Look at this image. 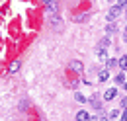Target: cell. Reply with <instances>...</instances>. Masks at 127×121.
<instances>
[{
	"instance_id": "obj_2",
	"label": "cell",
	"mask_w": 127,
	"mask_h": 121,
	"mask_svg": "<svg viewBox=\"0 0 127 121\" xmlns=\"http://www.w3.org/2000/svg\"><path fill=\"white\" fill-rule=\"evenodd\" d=\"M113 98H117V88H108V90L104 92V100H113Z\"/></svg>"
},
{
	"instance_id": "obj_22",
	"label": "cell",
	"mask_w": 127,
	"mask_h": 121,
	"mask_svg": "<svg viewBox=\"0 0 127 121\" xmlns=\"http://www.w3.org/2000/svg\"><path fill=\"white\" fill-rule=\"evenodd\" d=\"M98 119H100V117H90V121H98Z\"/></svg>"
},
{
	"instance_id": "obj_4",
	"label": "cell",
	"mask_w": 127,
	"mask_h": 121,
	"mask_svg": "<svg viewBox=\"0 0 127 121\" xmlns=\"http://www.w3.org/2000/svg\"><path fill=\"white\" fill-rule=\"evenodd\" d=\"M76 121H90V115H88V111H78L76 113Z\"/></svg>"
},
{
	"instance_id": "obj_1",
	"label": "cell",
	"mask_w": 127,
	"mask_h": 121,
	"mask_svg": "<svg viewBox=\"0 0 127 121\" xmlns=\"http://www.w3.org/2000/svg\"><path fill=\"white\" fill-rule=\"evenodd\" d=\"M119 14H121V8L115 4V6H111L110 12H108V20H110V22H113V20H115V18H117Z\"/></svg>"
},
{
	"instance_id": "obj_11",
	"label": "cell",
	"mask_w": 127,
	"mask_h": 121,
	"mask_svg": "<svg viewBox=\"0 0 127 121\" xmlns=\"http://www.w3.org/2000/svg\"><path fill=\"white\" fill-rule=\"evenodd\" d=\"M74 100H76V102H80V104H86V102H88V98H86L84 94H80V92H76V94H74Z\"/></svg>"
},
{
	"instance_id": "obj_20",
	"label": "cell",
	"mask_w": 127,
	"mask_h": 121,
	"mask_svg": "<svg viewBox=\"0 0 127 121\" xmlns=\"http://www.w3.org/2000/svg\"><path fill=\"white\" fill-rule=\"evenodd\" d=\"M121 106H123V107H127V98H123V100H121Z\"/></svg>"
},
{
	"instance_id": "obj_16",
	"label": "cell",
	"mask_w": 127,
	"mask_h": 121,
	"mask_svg": "<svg viewBox=\"0 0 127 121\" xmlns=\"http://www.w3.org/2000/svg\"><path fill=\"white\" fill-rule=\"evenodd\" d=\"M117 6L123 10V8H127V0H117Z\"/></svg>"
},
{
	"instance_id": "obj_8",
	"label": "cell",
	"mask_w": 127,
	"mask_h": 121,
	"mask_svg": "<svg viewBox=\"0 0 127 121\" xmlns=\"http://www.w3.org/2000/svg\"><path fill=\"white\" fill-rule=\"evenodd\" d=\"M98 59L108 60V51H106V47H100V49H98Z\"/></svg>"
},
{
	"instance_id": "obj_5",
	"label": "cell",
	"mask_w": 127,
	"mask_h": 121,
	"mask_svg": "<svg viewBox=\"0 0 127 121\" xmlns=\"http://www.w3.org/2000/svg\"><path fill=\"white\" fill-rule=\"evenodd\" d=\"M113 80H115V84H119V86H123V84L127 82V78H125V74H123V72L115 74V78H113Z\"/></svg>"
},
{
	"instance_id": "obj_14",
	"label": "cell",
	"mask_w": 127,
	"mask_h": 121,
	"mask_svg": "<svg viewBox=\"0 0 127 121\" xmlns=\"http://www.w3.org/2000/svg\"><path fill=\"white\" fill-rule=\"evenodd\" d=\"M115 31H117V26H115V24H108V28H106V33H115Z\"/></svg>"
},
{
	"instance_id": "obj_3",
	"label": "cell",
	"mask_w": 127,
	"mask_h": 121,
	"mask_svg": "<svg viewBox=\"0 0 127 121\" xmlns=\"http://www.w3.org/2000/svg\"><path fill=\"white\" fill-rule=\"evenodd\" d=\"M108 78H110V70H108V68H104V70L98 72V80H100V82H106Z\"/></svg>"
},
{
	"instance_id": "obj_10",
	"label": "cell",
	"mask_w": 127,
	"mask_h": 121,
	"mask_svg": "<svg viewBox=\"0 0 127 121\" xmlns=\"http://www.w3.org/2000/svg\"><path fill=\"white\" fill-rule=\"evenodd\" d=\"M117 66H119V68H121L123 72H127V55H125V57H121V59H119V64H117Z\"/></svg>"
},
{
	"instance_id": "obj_12",
	"label": "cell",
	"mask_w": 127,
	"mask_h": 121,
	"mask_svg": "<svg viewBox=\"0 0 127 121\" xmlns=\"http://www.w3.org/2000/svg\"><path fill=\"white\" fill-rule=\"evenodd\" d=\"M18 68H20V60H12V62H10V66H8V70H10V72H18Z\"/></svg>"
},
{
	"instance_id": "obj_21",
	"label": "cell",
	"mask_w": 127,
	"mask_h": 121,
	"mask_svg": "<svg viewBox=\"0 0 127 121\" xmlns=\"http://www.w3.org/2000/svg\"><path fill=\"white\" fill-rule=\"evenodd\" d=\"M98 121H108V117H100V119H98Z\"/></svg>"
},
{
	"instance_id": "obj_23",
	"label": "cell",
	"mask_w": 127,
	"mask_h": 121,
	"mask_svg": "<svg viewBox=\"0 0 127 121\" xmlns=\"http://www.w3.org/2000/svg\"><path fill=\"white\" fill-rule=\"evenodd\" d=\"M123 88H125V90H127V82H125V84H123Z\"/></svg>"
},
{
	"instance_id": "obj_6",
	"label": "cell",
	"mask_w": 127,
	"mask_h": 121,
	"mask_svg": "<svg viewBox=\"0 0 127 121\" xmlns=\"http://www.w3.org/2000/svg\"><path fill=\"white\" fill-rule=\"evenodd\" d=\"M43 2H45L47 10H51V12H57V2H55V0H43Z\"/></svg>"
},
{
	"instance_id": "obj_17",
	"label": "cell",
	"mask_w": 127,
	"mask_h": 121,
	"mask_svg": "<svg viewBox=\"0 0 127 121\" xmlns=\"http://www.w3.org/2000/svg\"><path fill=\"white\" fill-rule=\"evenodd\" d=\"M100 43H102V47H108V45H110V37H104Z\"/></svg>"
},
{
	"instance_id": "obj_13",
	"label": "cell",
	"mask_w": 127,
	"mask_h": 121,
	"mask_svg": "<svg viewBox=\"0 0 127 121\" xmlns=\"http://www.w3.org/2000/svg\"><path fill=\"white\" fill-rule=\"evenodd\" d=\"M119 64V60H115V59H108L106 60V68L110 70V68H113V66H117Z\"/></svg>"
},
{
	"instance_id": "obj_18",
	"label": "cell",
	"mask_w": 127,
	"mask_h": 121,
	"mask_svg": "<svg viewBox=\"0 0 127 121\" xmlns=\"http://www.w3.org/2000/svg\"><path fill=\"white\" fill-rule=\"evenodd\" d=\"M66 86H68V88H76V86H78V82H76V80H72V82H68Z\"/></svg>"
},
{
	"instance_id": "obj_7",
	"label": "cell",
	"mask_w": 127,
	"mask_h": 121,
	"mask_svg": "<svg viewBox=\"0 0 127 121\" xmlns=\"http://www.w3.org/2000/svg\"><path fill=\"white\" fill-rule=\"evenodd\" d=\"M70 68H72L74 72H82V62H80V60H72V62H70Z\"/></svg>"
},
{
	"instance_id": "obj_19",
	"label": "cell",
	"mask_w": 127,
	"mask_h": 121,
	"mask_svg": "<svg viewBox=\"0 0 127 121\" xmlns=\"http://www.w3.org/2000/svg\"><path fill=\"white\" fill-rule=\"evenodd\" d=\"M119 119H121V121H127V111H123V113L119 115Z\"/></svg>"
},
{
	"instance_id": "obj_9",
	"label": "cell",
	"mask_w": 127,
	"mask_h": 121,
	"mask_svg": "<svg viewBox=\"0 0 127 121\" xmlns=\"http://www.w3.org/2000/svg\"><path fill=\"white\" fill-rule=\"evenodd\" d=\"M90 104H92L96 109H100V107H102V100H100L98 96H94V98H90Z\"/></svg>"
},
{
	"instance_id": "obj_15",
	"label": "cell",
	"mask_w": 127,
	"mask_h": 121,
	"mask_svg": "<svg viewBox=\"0 0 127 121\" xmlns=\"http://www.w3.org/2000/svg\"><path fill=\"white\" fill-rule=\"evenodd\" d=\"M119 115H121V113H119L117 109H113V111H110V113H108V119H117Z\"/></svg>"
}]
</instances>
